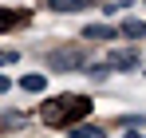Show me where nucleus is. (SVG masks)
<instances>
[{
  "mask_svg": "<svg viewBox=\"0 0 146 138\" xmlns=\"http://www.w3.org/2000/svg\"><path fill=\"white\" fill-rule=\"evenodd\" d=\"M119 32H122V36H130V40H142V36H146V24H142V20H122Z\"/></svg>",
  "mask_w": 146,
  "mask_h": 138,
  "instance_id": "nucleus-7",
  "label": "nucleus"
},
{
  "mask_svg": "<svg viewBox=\"0 0 146 138\" xmlns=\"http://www.w3.org/2000/svg\"><path fill=\"white\" fill-rule=\"evenodd\" d=\"M83 36H87V40H111V36H119V32H115V28H107V24H87V28H83Z\"/></svg>",
  "mask_w": 146,
  "mask_h": 138,
  "instance_id": "nucleus-4",
  "label": "nucleus"
},
{
  "mask_svg": "<svg viewBox=\"0 0 146 138\" xmlns=\"http://www.w3.org/2000/svg\"><path fill=\"white\" fill-rule=\"evenodd\" d=\"M16 59H20L16 51H0V67H4V63H16Z\"/></svg>",
  "mask_w": 146,
  "mask_h": 138,
  "instance_id": "nucleus-10",
  "label": "nucleus"
},
{
  "mask_svg": "<svg viewBox=\"0 0 146 138\" xmlns=\"http://www.w3.org/2000/svg\"><path fill=\"white\" fill-rule=\"evenodd\" d=\"M91 0H48L51 12H79V8H87Z\"/></svg>",
  "mask_w": 146,
  "mask_h": 138,
  "instance_id": "nucleus-5",
  "label": "nucleus"
},
{
  "mask_svg": "<svg viewBox=\"0 0 146 138\" xmlns=\"http://www.w3.org/2000/svg\"><path fill=\"white\" fill-rule=\"evenodd\" d=\"M107 67H119V71L138 67V51H134V47H122V51H115V55H111V63H107Z\"/></svg>",
  "mask_w": 146,
  "mask_h": 138,
  "instance_id": "nucleus-3",
  "label": "nucleus"
},
{
  "mask_svg": "<svg viewBox=\"0 0 146 138\" xmlns=\"http://www.w3.org/2000/svg\"><path fill=\"white\" fill-rule=\"evenodd\" d=\"M48 63L55 71H79V67H87V55H83V47H55Z\"/></svg>",
  "mask_w": 146,
  "mask_h": 138,
  "instance_id": "nucleus-2",
  "label": "nucleus"
},
{
  "mask_svg": "<svg viewBox=\"0 0 146 138\" xmlns=\"http://www.w3.org/2000/svg\"><path fill=\"white\" fill-rule=\"evenodd\" d=\"M12 24H20V12H12V8H0V32H8Z\"/></svg>",
  "mask_w": 146,
  "mask_h": 138,
  "instance_id": "nucleus-8",
  "label": "nucleus"
},
{
  "mask_svg": "<svg viewBox=\"0 0 146 138\" xmlns=\"http://www.w3.org/2000/svg\"><path fill=\"white\" fill-rule=\"evenodd\" d=\"M44 87H48L44 75H24V79H20V91H28V95H40Z\"/></svg>",
  "mask_w": 146,
  "mask_h": 138,
  "instance_id": "nucleus-6",
  "label": "nucleus"
},
{
  "mask_svg": "<svg viewBox=\"0 0 146 138\" xmlns=\"http://www.w3.org/2000/svg\"><path fill=\"white\" fill-rule=\"evenodd\" d=\"M83 115H91V99H83V95H55L40 111V118L48 126H75Z\"/></svg>",
  "mask_w": 146,
  "mask_h": 138,
  "instance_id": "nucleus-1",
  "label": "nucleus"
},
{
  "mask_svg": "<svg viewBox=\"0 0 146 138\" xmlns=\"http://www.w3.org/2000/svg\"><path fill=\"white\" fill-rule=\"evenodd\" d=\"M71 138H107V134H103L99 126H75V130H71Z\"/></svg>",
  "mask_w": 146,
  "mask_h": 138,
  "instance_id": "nucleus-9",
  "label": "nucleus"
},
{
  "mask_svg": "<svg viewBox=\"0 0 146 138\" xmlns=\"http://www.w3.org/2000/svg\"><path fill=\"white\" fill-rule=\"evenodd\" d=\"M4 91H8V79H4V75H0V95H4Z\"/></svg>",
  "mask_w": 146,
  "mask_h": 138,
  "instance_id": "nucleus-11",
  "label": "nucleus"
}]
</instances>
